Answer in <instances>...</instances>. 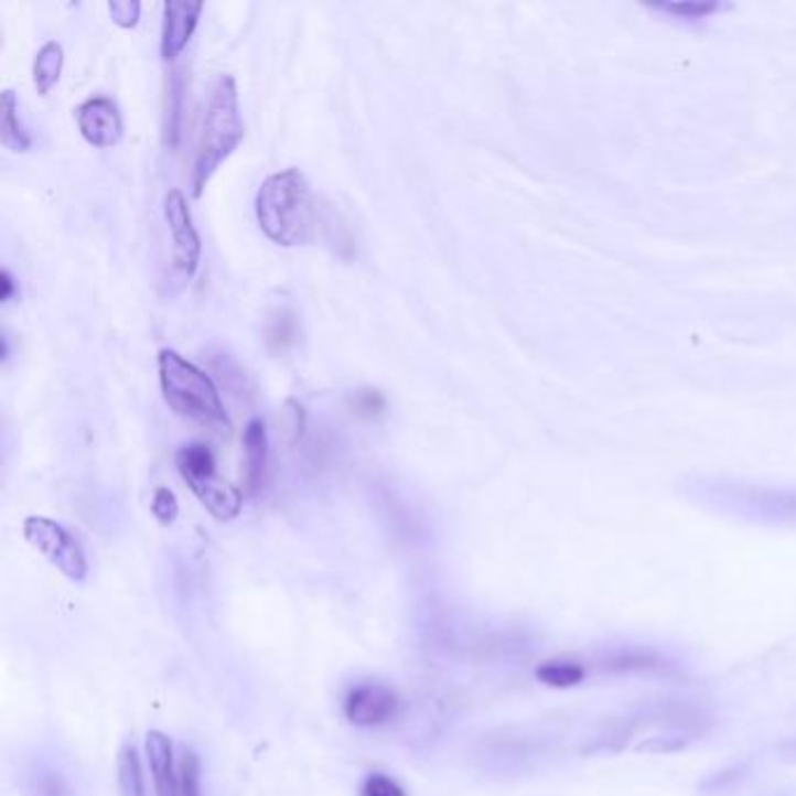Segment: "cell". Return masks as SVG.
<instances>
[{"label": "cell", "mask_w": 796, "mask_h": 796, "mask_svg": "<svg viewBox=\"0 0 796 796\" xmlns=\"http://www.w3.org/2000/svg\"><path fill=\"white\" fill-rule=\"evenodd\" d=\"M77 129L94 148H115L125 136V122L117 106L106 96H94L75 110Z\"/></svg>", "instance_id": "obj_11"}, {"label": "cell", "mask_w": 796, "mask_h": 796, "mask_svg": "<svg viewBox=\"0 0 796 796\" xmlns=\"http://www.w3.org/2000/svg\"><path fill=\"white\" fill-rule=\"evenodd\" d=\"M62 71H64V47L58 45L56 40H50V43L40 47L33 62V85L40 96L52 92V87L58 83V77H62Z\"/></svg>", "instance_id": "obj_16"}, {"label": "cell", "mask_w": 796, "mask_h": 796, "mask_svg": "<svg viewBox=\"0 0 796 796\" xmlns=\"http://www.w3.org/2000/svg\"><path fill=\"white\" fill-rule=\"evenodd\" d=\"M589 675H607V678H661L680 680L682 668L673 656L647 645L607 647L587 656Z\"/></svg>", "instance_id": "obj_7"}, {"label": "cell", "mask_w": 796, "mask_h": 796, "mask_svg": "<svg viewBox=\"0 0 796 796\" xmlns=\"http://www.w3.org/2000/svg\"><path fill=\"white\" fill-rule=\"evenodd\" d=\"M19 104L14 92H6L3 94V127H0V141L12 152H26L31 148V136L24 131V127L19 125Z\"/></svg>", "instance_id": "obj_18"}, {"label": "cell", "mask_w": 796, "mask_h": 796, "mask_svg": "<svg viewBox=\"0 0 796 796\" xmlns=\"http://www.w3.org/2000/svg\"><path fill=\"white\" fill-rule=\"evenodd\" d=\"M117 785L119 796H148L141 760L133 745H125L117 754Z\"/></svg>", "instance_id": "obj_17"}, {"label": "cell", "mask_w": 796, "mask_h": 796, "mask_svg": "<svg viewBox=\"0 0 796 796\" xmlns=\"http://www.w3.org/2000/svg\"><path fill=\"white\" fill-rule=\"evenodd\" d=\"M297 323L290 311H278L267 327V344L273 353H283L288 346L294 344Z\"/></svg>", "instance_id": "obj_20"}, {"label": "cell", "mask_w": 796, "mask_h": 796, "mask_svg": "<svg viewBox=\"0 0 796 796\" xmlns=\"http://www.w3.org/2000/svg\"><path fill=\"white\" fill-rule=\"evenodd\" d=\"M712 712L691 699H656L612 718L595 733L591 752L673 754L687 750L712 729Z\"/></svg>", "instance_id": "obj_1"}, {"label": "cell", "mask_w": 796, "mask_h": 796, "mask_svg": "<svg viewBox=\"0 0 796 796\" xmlns=\"http://www.w3.org/2000/svg\"><path fill=\"white\" fill-rule=\"evenodd\" d=\"M244 453H246V486L250 493H257L265 486L269 467V437L262 418H252L244 432Z\"/></svg>", "instance_id": "obj_14"}, {"label": "cell", "mask_w": 796, "mask_h": 796, "mask_svg": "<svg viewBox=\"0 0 796 796\" xmlns=\"http://www.w3.org/2000/svg\"><path fill=\"white\" fill-rule=\"evenodd\" d=\"M255 215L276 246H306L315 232V206L306 175L300 169L269 175L257 190Z\"/></svg>", "instance_id": "obj_2"}, {"label": "cell", "mask_w": 796, "mask_h": 796, "mask_svg": "<svg viewBox=\"0 0 796 796\" xmlns=\"http://www.w3.org/2000/svg\"><path fill=\"white\" fill-rule=\"evenodd\" d=\"M246 136V127L241 119V108H238V92L232 75H223L217 79L206 115H204V127L202 138H198L196 159H194V171H192V194L198 198L204 194V187L208 185L215 171L220 169L229 154L241 146Z\"/></svg>", "instance_id": "obj_4"}, {"label": "cell", "mask_w": 796, "mask_h": 796, "mask_svg": "<svg viewBox=\"0 0 796 796\" xmlns=\"http://www.w3.org/2000/svg\"><path fill=\"white\" fill-rule=\"evenodd\" d=\"M26 542L37 549L45 559L68 577L71 582H85L89 574V561L77 537L47 516H29L24 521Z\"/></svg>", "instance_id": "obj_8"}, {"label": "cell", "mask_w": 796, "mask_h": 796, "mask_svg": "<svg viewBox=\"0 0 796 796\" xmlns=\"http://www.w3.org/2000/svg\"><path fill=\"white\" fill-rule=\"evenodd\" d=\"M659 10L670 14L673 19L699 22V19H708L710 14L718 12L720 6L718 3H693V0H687V3H664V6H659Z\"/></svg>", "instance_id": "obj_21"}, {"label": "cell", "mask_w": 796, "mask_h": 796, "mask_svg": "<svg viewBox=\"0 0 796 796\" xmlns=\"http://www.w3.org/2000/svg\"><path fill=\"white\" fill-rule=\"evenodd\" d=\"M363 796H407V792L402 789V785L388 778L386 773H372L365 778L363 783V789H361Z\"/></svg>", "instance_id": "obj_24"}, {"label": "cell", "mask_w": 796, "mask_h": 796, "mask_svg": "<svg viewBox=\"0 0 796 796\" xmlns=\"http://www.w3.org/2000/svg\"><path fill=\"white\" fill-rule=\"evenodd\" d=\"M591 678L584 656L563 654L542 661L535 668V680L551 689H572Z\"/></svg>", "instance_id": "obj_15"}, {"label": "cell", "mask_w": 796, "mask_h": 796, "mask_svg": "<svg viewBox=\"0 0 796 796\" xmlns=\"http://www.w3.org/2000/svg\"><path fill=\"white\" fill-rule=\"evenodd\" d=\"M202 12V0H169V3H164V29L162 45H159L164 62H173L187 47Z\"/></svg>", "instance_id": "obj_12"}, {"label": "cell", "mask_w": 796, "mask_h": 796, "mask_svg": "<svg viewBox=\"0 0 796 796\" xmlns=\"http://www.w3.org/2000/svg\"><path fill=\"white\" fill-rule=\"evenodd\" d=\"M164 213L173 236V262L187 278H192L196 273L198 260H202V238H198L187 198L181 190H171L166 194Z\"/></svg>", "instance_id": "obj_9"}, {"label": "cell", "mask_w": 796, "mask_h": 796, "mask_svg": "<svg viewBox=\"0 0 796 796\" xmlns=\"http://www.w3.org/2000/svg\"><path fill=\"white\" fill-rule=\"evenodd\" d=\"M687 493L703 507L735 519L764 526H796V486H764L733 482L724 476H701L687 484Z\"/></svg>", "instance_id": "obj_3"}, {"label": "cell", "mask_w": 796, "mask_h": 796, "mask_svg": "<svg viewBox=\"0 0 796 796\" xmlns=\"http://www.w3.org/2000/svg\"><path fill=\"white\" fill-rule=\"evenodd\" d=\"M108 12L119 29H136L141 19V3L138 0H112L108 3Z\"/></svg>", "instance_id": "obj_23"}, {"label": "cell", "mask_w": 796, "mask_h": 796, "mask_svg": "<svg viewBox=\"0 0 796 796\" xmlns=\"http://www.w3.org/2000/svg\"><path fill=\"white\" fill-rule=\"evenodd\" d=\"M344 712L346 720L355 727H381L397 718V712H400V696L384 682H365L346 696Z\"/></svg>", "instance_id": "obj_10"}, {"label": "cell", "mask_w": 796, "mask_h": 796, "mask_svg": "<svg viewBox=\"0 0 796 796\" xmlns=\"http://www.w3.org/2000/svg\"><path fill=\"white\" fill-rule=\"evenodd\" d=\"M0 286H3V292H0V300L3 302H10L14 297V278L8 269L0 271Z\"/></svg>", "instance_id": "obj_26"}, {"label": "cell", "mask_w": 796, "mask_h": 796, "mask_svg": "<svg viewBox=\"0 0 796 796\" xmlns=\"http://www.w3.org/2000/svg\"><path fill=\"white\" fill-rule=\"evenodd\" d=\"M178 472L213 519L232 521L244 509V493L217 474L215 455L206 444H187L175 453Z\"/></svg>", "instance_id": "obj_6"}, {"label": "cell", "mask_w": 796, "mask_h": 796, "mask_svg": "<svg viewBox=\"0 0 796 796\" xmlns=\"http://www.w3.org/2000/svg\"><path fill=\"white\" fill-rule=\"evenodd\" d=\"M353 407H355L357 416L374 418V416H379L384 411L386 402H384V397L376 390H363V392H355Z\"/></svg>", "instance_id": "obj_25"}, {"label": "cell", "mask_w": 796, "mask_h": 796, "mask_svg": "<svg viewBox=\"0 0 796 796\" xmlns=\"http://www.w3.org/2000/svg\"><path fill=\"white\" fill-rule=\"evenodd\" d=\"M178 512H181V505H178V497L171 488H157L152 495V514L154 519L162 526H171L178 519Z\"/></svg>", "instance_id": "obj_22"}, {"label": "cell", "mask_w": 796, "mask_h": 796, "mask_svg": "<svg viewBox=\"0 0 796 796\" xmlns=\"http://www.w3.org/2000/svg\"><path fill=\"white\" fill-rule=\"evenodd\" d=\"M178 796H202V762L194 750H183L178 762Z\"/></svg>", "instance_id": "obj_19"}, {"label": "cell", "mask_w": 796, "mask_h": 796, "mask_svg": "<svg viewBox=\"0 0 796 796\" xmlns=\"http://www.w3.org/2000/svg\"><path fill=\"white\" fill-rule=\"evenodd\" d=\"M159 386H162L164 402L187 421L229 428L225 405L220 400L211 376L194 367L181 353L164 348L159 353Z\"/></svg>", "instance_id": "obj_5"}, {"label": "cell", "mask_w": 796, "mask_h": 796, "mask_svg": "<svg viewBox=\"0 0 796 796\" xmlns=\"http://www.w3.org/2000/svg\"><path fill=\"white\" fill-rule=\"evenodd\" d=\"M146 757L157 796H178V764L173 760V743L162 731H148Z\"/></svg>", "instance_id": "obj_13"}]
</instances>
